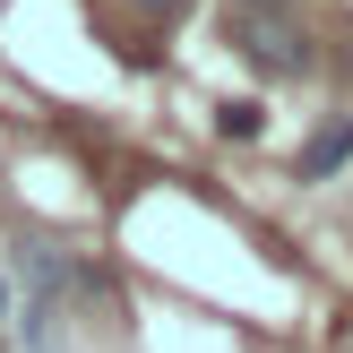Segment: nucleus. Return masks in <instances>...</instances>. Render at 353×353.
I'll return each instance as SVG.
<instances>
[{
    "mask_svg": "<svg viewBox=\"0 0 353 353\" xmlns=\"http://www.w3.org/2000/svg\"><path fill=\"white\" fill-rule=\"evenodd\" d=\"M233 43H241V61L268 69V78H302V69H310V34L293 26L285 9H241Z\"/></svg>",
    "mask_w": 353,
    "mask_h": 353,
    "instance_id": "1",
    "label": "nucleus"
},
{
    "mask_svg": "<svg viewBox=\"0 0 353 353\" xmlns=\"http://www.w3.org/2000/svg\"><path fill=\"white\" fill-rule=\"evenodd\" d=\"M345 164H353V112H345V121H319V130H310V147L293 155V181H336Z\"/></svg>",
    "mask_w": 353,
    "mask_h": 353,
    "instance_id": "2",
    "label": "nucleus"
},
{
    "mask_svg": "<svg viewBox=\"0 0 353 353\" xmlns=\"http://www.w3.org/2000/svg\"><path fill=\"white\" fill-rule=\"evenodd\" d=\"M268 130V112H259L250 95H233V103H216V138H259Z\"/></svg>",
    "mask_w": 353,
    "mask_h": 353,
    "instance_id": "3",
    "label": "nucleus"
},
{
    "mask_svg": "<svg viewBox=\"0 0 353 353\" xmlns=\"http://www.w3.org/2000/svg\"><path fill=\"white\" fill-rule=\"evenodd\" d=\"M138 9H164V17H172V9H181V0H138Z\"/></svg>",
    "mask_w": 353,
    "mask_h": 353,
    "instance_id": "4",
    "label": "nucleus"
},
{
    "mask_svg": "<svg viewBox=\"0 0 353 353\" xmlns=\"http://www.w3.org/2000/svg\"><path fill=\"white\" fill-rule=\"evenodd\" d=\"M241 9H285V0H241Z\"/></svg>",
    "mask_w": 353,
    "mask_h": 353,
    "instance_id": "5",
    "label": "nucleus"
},
{
    "mask_svg": "<svg viewBox=\"0 0 353 353\" xmlns=\"http://www.w3.org/2000/svg\"><path fill=\"white\" fill-rule=\"evenodd\" d=\"M0 319H9V285H0Z\"/></svg>",
    "mask_w": 353,
    "mask_h": 353,
    "instance_id": "6",
    "label": "nucleus"
}]
</instances>
